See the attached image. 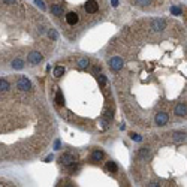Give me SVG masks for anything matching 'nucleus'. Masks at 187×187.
<instances>
[{"label": "nucleus", "mask_w": 187, "mask_h": 187, "mask_svg": "<svg viewBox=\"0 0 187 187\" xmlns=\"http://www.w3.org/2000/svg\"><path fill=\"white\" fill-rule=\"evenodd\" d=\"M61 35L69 42H76L90 29L109 15L111 0H37Z\"/></svg>", "instance_id": "6"}, {"label": "nucleus", "mask_w": 187, "mask_h": 187, "mask_svg": "<svg viewBox=\"0 0 187 187\" xmlns=\"http://www.w3.org/2000/svg\"><path fill=\"white\" fill-rule=\"evenodd\" d=\"M121 111L132 126L156 130L187 121V29L171 17L126 24L105 48Z\"/></svg>", "instance_id": "1"}, {"label": "nucleus", "mask_w": 187, "mask_h": 187, "mask_svg": "<svg viewBox=\"0 0 187 187\" xmlns=\"http://www.w3.org/2000/svg\"><path fill=\"white\" fill-rule=\"evenodd\" d=\"M130 174L144 187H187V130L153 133L133 151Z\"/></svg>", "instance_id": "5"}, {"label": "nucleus", "mask_w": 187, "mask_h": 187, "mask_svg": "<svg viewBox=\"0 0 187 187\" xmlns=\"http://www.w3.org/2000/svg\"><path fill=\"white\" fill-rule=\"evenodd\" d=\"M56 135V123L42 92L24 75L0 81V159L25 163L41 157Z\"/></svg>", "instance_id": "3"}, {"label": "nucleus", "mask_w": 187, "mask_h": 187, "mask_svg": "<svg viewBox=\"0 0 187 187\" xmlns=\"http://www.w3.org/2000/svg\"><path fill=\"white\" fill-rule=\"evenodd\" d=\"M129 5L138 11L142 12H156L163 9L166 5H169L172 0H126Z\"/></svg>", "instance_id": "7"}, {"label": "nucleus", "mask_w": 187, "mask_h": 187, "mask_svg": "<svg viewBox=\"0 0 187 187\" xmlns=\"http://www.w3.org/2000/svg\"><path fill=\"white\" fill-rule=\"evenodd\" d=\"M57 32L44 14L25 0H2L0 64L3 69L35 68L51 56Z\"/></svg>", "instance_id": "4"}, {"label": "nucleus", "mask_w": 187, "mask_h": 187, "mask_svg": "<svg viewBox=\"0 0 187 187\" xmlns=\"http://www.w3.org/2000/svg\"><path fill=\"white\" fill-rule=\"evenodd\" d=\"M100 60L68 54L54 61L47 78V93L54 112L69 126L92 136L111 132L117 103Z\"/></svg>", "instance_id": "2"}]
</instances>
